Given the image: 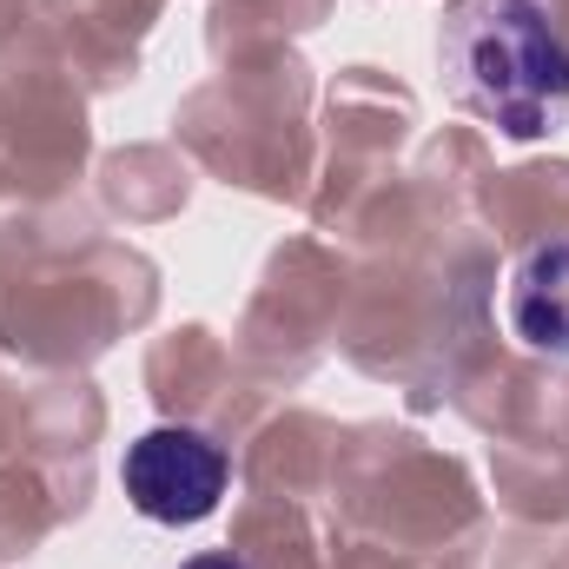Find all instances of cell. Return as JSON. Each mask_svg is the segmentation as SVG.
I'll return each mask as SVG.
<instances>
[{
    "mask_svg": "<svg viewBox=\"0 0 569 569\" xmlns=\"http://www.w3.org/2000/svg\"><path fill=\"white\" fill-rule=\"evenodd\" d=\"M503 318H510V331H517L523 351L569 358V232L530 246L517 259L510 291H503Z\"/></svg>",
    "mask_w": 569,
    "mask_h": 569,
    "instance_id": "3",
    "label": "cell"
},
{
    "mask_svg": "<svg viewBox=\"0 0 569 569\" xmlns=\"http://www.w3.org/2000/svg\"><path fill=\"white\" fill-rule=\"evenodd\" d=\"M120 483L146 523H206L226 497V450L186 425H159L140 443H127Z\"/></svg>",
    "mask_w": 569,
    "mask_h": 569,
    "instance_id": "2",
    "label": "cell"
},
{
    "mask_svg": "<svg viewBox=\"0 0 569 569\" xmlns=\"http://www.w3.org/2000/svg\"><path fill=\"white\" fill-rule=\"evenodd\" d=\"M179 569H246L239 557H226V550H212V557H186Z\"/></svg>",
    "mask_w": 569,
    "mask_h": 569,
    "instance_id": "4",
    "label": "cell"
},
{
    "mask_svg": "<svg viewBox=\"0 0 569 569\" xmlns=\"http://www.w3.org/2000/svg\"><path fill=\"white\" fill-rule=\"evenodd\" d=\"M443 87L510 140L569 120V40L537 0H450L437 27Z\"/></svg>",
    "mask_w": 569,
    "mask_h": 569,
    "instance_id": "1",
    "label": "cell"
}]
</instances>
